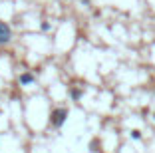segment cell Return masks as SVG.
Segmentation results:
<instances>
[{"label":"cell","instance_id":"2","mask_svg":"<svg viewBox=\"0 0 155 153\" xmlns=\"http://www.w3.org/2000/svg\"><path fill=\"white\" fill-rule=\"evenodd\" d=\"M12 40V28L0 20V44H8Z\"/></svg>","mask_w":155,"mask_h":153},{"label":"cell","instance_id":"5","mask_svg":"<svg viewBox=\"0 0 155 153\" xmlns=\"http://www.w3.org/2000/svg\"><path fill=\"white\" fill-rule=\"evenodd\" d=\"M131 139H141V131H139V129H133L131 131Z\"/></svg>","mask_w":155,"mask_h":153},{"label":"cell","instance_id":"3","mask_svg":"<svg viewBox=\"0 0 155 153\" xmlns=\"http://www.w3.org/2000/svg\"><path fill=\"white\" fill-rule=\"evenodd\" d=\"M18 81H20V86H30V84L34 81V76H32V74H28V72H24V74H20Z\"/></svg>","mask_w":155,"mask_h":153},{"label":"cell","instance_id":"4","mask_svg":"<svg viewBox=\"0 0 155 153\" xmlns=\"http://www.w3.org/2000/svg\"><path fill=\"white\" fill-rule=\"evenodd\" d=\"M82 95H84V91L80 90V88H72V90H70V98H72L74 101H78V99L82 98Z\"/></svg>","mask_w":155,"mask_h":153},{"label":"cell","instance_id":"7","mask_svg":"<svg viewBox=\"0 0 155 153\" xmlns=\"http://www.w3.org/2000/svg\"><path fill=\"white\" fill-rule=\"evenodd\" d=\"M82 2H84V4H90V0H82Z\"/></svg>","mask_w":155,"mask_h":153},{"label":"cell","instance_id":"6","mask_svg":"<svg viewBox=\"0 0 155 153\" xmlns=\"http://www.w3.org/2000/svg\"><path fill=\"white\" fill-rule=\"evenodd\" d=\"M42 30H44V32H48V30H50V22H42Z\"/></svg>","mask_w":155,"mask_h":153},{"label":"cell","instance_id":"1","mask_svg":"<svg viewBox=\"0 0 155 153\" xmlns=\"http://www.w3.org/2000/svg\"><path fill=\"white\" fill-rule=\"evenodd\" d=\"M68 119V109L66 108H56L54 111L50 113V125L52 127H62Z\"/></svg>","mask_w":155,"mask_h":153},{"label":"cell","instance_id":"8","mask_svg":"<svg viewBox=\"0 0 155 153\" xmlns=\"http://www.w3.org/2000/svg\"><path fill=\"white\" fill-rule=\"evenodd\" d=\"M153 119H155V113H153Z\"/></svg>","mask_w":155,"mask_h":153}]
</instances>
